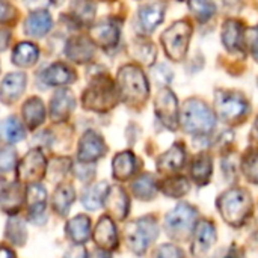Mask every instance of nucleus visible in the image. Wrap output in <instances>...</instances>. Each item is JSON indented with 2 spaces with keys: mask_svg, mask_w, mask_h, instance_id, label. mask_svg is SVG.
Listing matches in <instances>:
<instances>
[{
  "mask_svg": "<svg viewBox=\"0 0 258 258\" xmlns=\"http://www.w3.org/2000/svg\"><path fill=\"white\" fill-rule=\"evenodd\" d=\"M151 76H153V80L160 86H165L172 80V73L166 65H156L151 71Z\"/></svg>",
  "mask_w": 258,
  "mask_h": 258,
  "instance_id": "obj_43",
  "label": "nucleus"
},
{
  "mask_svg": "<svg viewBox=\"0 0 258 258\" xmlns=\"http://www.w3.org/2000/svg\"><path fill=\"white\" fill-rule=\"evenodd\" d=\"M91 36L98 45L110 48L119 41V26L113 21H101L91 29Z\"/></svg>",
  "mask_w": 258,
  "mask_h": 258,
  "instance_id": "obj_20",
  "label": "nucleus"
},
{
  "mask_svg": "<svg viewBox=\"0 0 258 258\" xmlns=\"http://www.w3.org/2000/svg\"><path fill=\"white\" fill-rule=\"evenodd\" d=\"M119 97L130 106H141L147 101L150 86L145 74L135 65H125L118 73Z\"/></svg>",
  "mask_w": 258,
  "mask_h": 258,
  "instance_id": "obj_2",
  "label": "nucleus"
},
{
  "mask_svg": "<svg viewBox=\"0 0 258 258\" xmlns=\"http://www.w3.org/2000/svg\"><path fill=\"white\" fill-rule=\"evenodd\" d=\"M0 258H15V254L11 248L0 245Z\"/></svg>",
  "mask_w": 258,
  "mask_h": 258,
  "instance_id": "obj_48",
  "label": "nucleus"
},
{
  "mask_svg": "<svg viewBox=\"0 0 258 258\" xmlns=\"http://www.w3.org/2000/svg\"><path fill=\"white\" fill-rule=\"evenodd\" d=\"M74 98L68 91H59L50 101V116L53 121H65L74 110Z\"/></svg>",
  "mask_w": 258,
  "mask_h": 258,
  "instance_id": "obj_22",
  "label": "nucleus"
},
{
  "mask_svg": "<svg viewBox=\"0 0 258 258\" xmlns=\"http://www.w3.org/2000/svg\"><path fill=\"white\" fill-rule=\"evenodd\" d=\"M63 258H88V254H86V249L82 248V246H73Z\"/></svg>",
  "mask_w": 258,
  "mask_h": 258,
  "instance_id": "obj_45",
  "label": "nucleus"
},
{
  "mask_svg": "<svg viewBox=\"0 0 258 258\" xmlns=\"http://www.w3.org/2000/svg\"><path fill=\"white\" fill-rule=\"evenodd\" d=\"M53 26V20L47 11H35L24 21V32L33 38L45 36Z\"/></svg>",
  "mask_w": 258,
  "mask_h": 258,
  "instance_id": "obj_19",
  "label": "nucleus"
},
{
  "mask_svg": "<svg viewBox=\"0 0 258 258\" xmlns=\"http://www.w3.org/2000/svg\"><path fill=\"white\" fill-rule=\"evenodd\" d=\"M107 151L104 139L97 132H86L79 142V160L82 163H92L101 159Z\"/></svg>",
  "mask_w": 258,
  "mask_h": 258,
  "instance_id": "obj_11",
  "label": "nucleus"
},
{
  "mask_svg": "<svg viewBox=\"0 0 258 258\" xmlns=\"http://www.w3.org/2000/svg\"><path fill=\"white\" fill-rule=\"evenodd\" d=\"M5 234H6V239H8L12 245H15V246L24 245L26 236H27L24 222L20 221V219H9V222H8V225H6Z\"/></svg>",
  "mask_w": 258,
  "mask_h": 258,
  "instance_id": "obj_37",
  "label": "nucleus"
},
{
  "mask_svg": "<svg viewBox=\"0 0 258 258\" xmlns=\"http://www.w3.org/2000/svg\"><path fill=\"white\" fill-rule=\"evenodd\" d=\"M221 258H242V257H240L236 251H233V249H231V251H227V252H225V254H224Z\"/></svg>",
  "mask_w": 258,
  "mask_h": 258,
  "instance_id": "obj_50",
  "label": "nucleus"
},
{
  "mask_svg": "<svg viewBox=\"0 0 258 258\" xmlns=\"http://www.w3.org/2000/svg\"><path fill=\"white\" fill-rule=\"evenodd\" d=\"M11 15H12V8L8 3H5V2L0 0V23L9 20Z\"/></svg>",
  "mask_w": 258,
  "mask_h": 258,
  "instance_id": "obj_46",
  "label": "nucleus"
},
{
  "mask_svg": "<svg viewBox=\"0 0 258 258\" xmlns=\"http://www.w3.org/2000/svg\"><path fill=\"white\" fill-rule=\"evenodd\" d=\"M165 9H166V6L162 2H151V3H147V5L141 6L139 12H138L141 26L147 32H153L163 21Z\"/></svg>",
  "mask_w": 258,
  "mask_h": 258,
  "instance_id": "obj_18",
  "label": "nucleus"
},
{
  "mask_svg": "<svg viewBox=\"0 0 258 258\" xmlns=\"http://www.w3.org/2000/svg\"><path fill=\"white\" fill-rule=\"evenodd\" d=\"M252 138L258 141V116L257 119H255V122H254V127H252Z\"/></svg>",
  "mask_w": 258,
  "mask_h": 258,
  "instance_id": "obj_51",
  "label": "nucleus"
},
{
  "mask_svg": "<svg viewBox=\"0 0 258 258\" xmlns=\"http://www.w3.org/2000/svg\"><path fill=\"white\" fill-rule=\"evenodd\" d=\"M257 83H258V80H257Z\"/></svg>",
  "mask_w": 258,
  "mask_h": 258,
  "instance_id": "obj_54",
  "label": "nucleus"
},
{
  "mask_svg": "<svg viewBox=\"0 0 258 258\" xmlns=\"http://www.w3.org/2000/svg\"><path fill=\"white\" fill-rule=\"evenodd\" d=\"M29 221L41 225L45 221V209H47V190L38 184L32 183V186L26 192Z\"/></svg>",
  "mask_w": 258,
  "mask_h": 258,
  "instance_id": "obj_12",
  "label": "nucleus"
},
{
  "mask_svg": "<svg viewBox=\"0 0 258 258\" xmlns=\"http://www.w3.org/2000/svg\"><path fill=\"white\" fill-rule=\"evenodd\" d=\"M133 195L141 201H151L157 194V183L151 174H144L138 177L132 184Z\"/></svg>",
  "mask_w": 258,
  "mask_h": 258,
  "instance_id": "obj_31",
  "label": "nucleus"
},
{
  "mask_svg": "<svg viewBox=\"0 0 258 258\" xmlns=\"http://www.w3.org/2000/svg\"><path fill=\"white\" fill-rule=\"evenodd\" d=\"M189 8L201 23L209 21L216 12V6L212 0H189Z\"/></svg>",
  "mask_w": 258,
  "mask_h": 258,
  "instance_id": "obj_38",
  "label": "nucleus"
},
{
  "mask_svg": "<svg viewBox=\"0 0 258 258\" xmlns=\"http://www.w3.org/2000/svg\"><path fill=\"white\" fill-rule=\"evenodd\" d=\"M104 206L115 219L124 221L130 210V200L122 187L113 186V187H109V192L104 200Z\"/></svg>",
  "mask_w": 258,
  "mask_h": 258,
  "instance_id": "obj_15",
  "label": "nucleus"
},
{
  "mask_svg": "<svg viewBox=\"0 0 258 258\" xmlns=\"http://www.w3.org/2000/svg\"><path fill=\"white\" fill-rule=\"evenodd\" d=\"M74 189L68 184H63V186H59L56 190H54V195H53V209L54 212L59 215V216H67L68 212H70V207L73 206L74 203Z\"/></svg>",
  "mask_w": 258,
  "mask_h": 258,
  "instance_id": "obj_33",
  "label": "nucleus"
},
{
  "mask_svg": "<svg viewBox=\"0 0 258 258\" xmlns=\"http://www.w3.org/2000/svg\"><path fill=\"white\" fill-rule=\"evenodd\" d=\"M249 45V50L254 56V59L258 62V26L257 27H251L246 32V39H245Z\"/></svg>",
  "mask_w": 258,
  "mask_h": 258,
  "instance_id": "obj_44",
  "label": "nucleus"
},
{
  "mask_svg": "<svg viewBox=\"0 0 258 258\" xmlns=\"http://www.w3.org/2000/svg\"><path fill=\"white\" fill-rule=\"evenodd\" d=\"M65 231L70 240H73L77 245H82L88 242L91 236V221L85 215H77L71 221H68Z\"/></svg>",
  "mask_w": 258,
  "mask_h": 258,
  "instance_id": "obj_27",
  "label": "nucleus"
},
{
  "mask_svg": "<svg viewBox=\"0 0 258 258\" xmlns=\"http://www.w3.org/2000/svg\"><path fill=\"white\" fill-rule=\"evenodd\" d=\"M242 171L246 180L252 184H258V148H251L242 159Z\"/></svg>",
  "mask_w": 258,
  "mask_h": 258,
  "instance_id": "obj_36",
  "label": "nucleus"
},
{
  "mask_svg": "<svg viewBox=\"0 0 258 258\" xmlns=\"http://www.w3.org/2000/svg\"><path fill=\"white\" fill-rule=\"evenodd\" d=\"M153 258H184V252L175 245L165 243L156 249Z\"/></svg>",
  "mask_w": 258,
  "mask_h": 258,
  "instance_id": "obj_41",
  "label": "nucleus"
},
{
  "mask_svg": "<svg viewBox=\"0 0 258 258\" xmlns=\"http://www.w3.org/2000/svg\"><path fill=\"white\" fill-rule=\"evenodd\" d=\"M21 113H23V119H24L26 125L33 130V128L39 127L44 122V119H45V106L38 97H32V98L24 101Z\"/></svg>",
  "mask_w": 258,
  "mask_h": 258,
  "instance_id": "obj_25",
  "label": "nucleus"
},
{
  "mask_svg": "<svg viewBox=\"0 0 258 258\" xmlns=\"http://www.w3.org/2000/svg\"><path fill=\"white\" fill-rule=\"evenodd\" d=\"M135 57L139 59L144 63H153L156 59V48L151 42H138L135 48Z\"/></svg>",
  "mask_w": 258,
  "mask_h": 258,
  "instance_id": "obj_40",
  "label": "nucleus"
},
{
  "mask_svg": "<svg viewBox=\"0 0 258 258\" xmlns=\"http://www.w3.org/2000/svg\"><path fill=\"white\" fill-rule=\"evenodd\" d=\"M177 2H183V0H177Z\"/></svg>",
  "mask_w": 258,
  "mask_h": 258,
  "instance_id": "obj_53",
  "label": "nucleus"
},
{
  "mask_svg": "<svg viewBox=\"0 0 258 258\" xmlns=\"http://www.w3.org/2000/svg\"><path fill=\"white\" fill-rule=\"evenodd\" d=\"M192 36V26L186 20L175 21L169 26L160 36V42L165 48V53L172 60H183L187 53L189 41Z\"/></svg>",
  "mask_w": 258,
  "mask_h": 258,
  "instance_id": "obj_4",
  "label": "nucleus"
},
{
  "mask_svg": "<svg viewBox=\"0 0 258 258\" xmlns=\"http://www.w3.org/2000/svg\"><path fill=\"white\" fill-rule=\"evenodd\" d=\"M156 113L162 124L169 128L175 130L178 127V109H177V98L171 89H162L154 101Z\"/></svg>",
  "mask_w": 258,
  "mask_h": 258,
  "instance_id": "obj_10",
  "label": "nucleus"
},
{
  "mask_svg": "<svg viewBox=\"0 0 258 258\" xmlns=\"http://www.w3.org/2000/svg\"><path fill=\"white\" fill-rule=\"evenodd\" d=\"M26 74L24 73H9L0 83V98L5 103H14L26 89Z\"/></svg>",
  "mask_w": 258,
  "mask_h": 258,
  "instance_id": "obj_17",
  "label": "nucleus"
},
{
  "mask_svg": "<svg viewBox=\"0 0 258 258\" xmlns=\"http://www.w3.org/2000/svg\"><path fill=\"white\" fill-rule=\"evenodd\" d=\"M186 159V150L181 144H174L166 153H163L157 160V169L163 174L177 172Z\"/></svg>",
  "mask_w": 258,
  "mask_h": 258,
  "instance_id": "obj_21",
  "label": "nucleus"
},
{
  "mask_svg": "<svg viewBox=\"0 0 258 258\" xmlns=\"http://www.w3.org/2000/svg\"><path fill=\"white\" fill-rule=\"evenodd\" d=\"M218 115L225 122L240 121L248 115L249 106L242 94L234 91H218L215 98Z\"/></svg>",
  "mask_w": 258,
  "mask_h": 258,
  "instance_id": "obj_7",
  "label": "nucleus"
},
{
  "mask_svg": "<svg viewBox=\"0 0 258 258\" xmlns=\"http://www.w3.org/2000/svg\"><path fill=\"white\" fill-rule=\"evenodd\" d=\"M116 97L113 83L107 77H100L83 92L82 103L88 110L104 112L116 104Z\"/></svg>",
  "mask_w": 258,
  "mask_h": 258,
  "instance_id": "obj_6",
  "label": "nucleus"
},
{
  "mask_svg": "<svg viewBox=\"0 0 258 258\" xmlns=\"http://www.w3.org/2000/svg\"><path fill=\"white\" fill-rule=\"evenodd\" d=\"M88 258H110V254L107 251H104V249H97Z\"/></svg>",
  "mask_w": 258,
  "mask_h": 258,
  "instance_id": "obj_49",
  "label": "nucleus"
},
{
  "mask_svg": "<svg viewBox=\"0 0 258 258\" xmlns=\"http://www.w3.org/2000/svg\"><path fill=\"white\" fill-rule=\"evenodd\" d=\"M24 189L20 183H0V209L5 213L15 215L21 210L24 203Z\"/></svg>",
  "mask_w": 258,
  "mask_h": 258,
  "instance_id": "obj_13",
  "label": "nucleus"
},
{
  "mask_svg": "<svg viewBox=\"0 0 258 258\" xmlns=\"http://www.w3.org/2000/svg\"><path fill=\"white\" fill-rule=\"evenodd\" d=\"M159 236V225L151 216L139 218L138 221L132 222L125 228V239L130 246V249L142 255L147 252L148 246L157 239Z\"/></svg>",
  "mask_w": 258,
  "mask_h": 258,
  "instance_id": "obj_5",
  "label": "nucleus"
},
{
  "mask_svg": "<svg viewBox=\"0 0 258 258\" xmlns=\"http://www.w3.org/2000/svg\"><path fill=\"white\" fill-rule=\"evenodd\" d=\"M17 154L12 148H0V172H8L14 168Z\"/></svg>",
  "mask_w": 258,
  "mask_h": 258,
  "instance_id": "obj_42",
  "label": "nucleus"
},
{
  "mask_svg": "<svg viewBox=\"0 0 258 258\" xmlns=\"http://www.w3.org/2000/svg\"><path fill=\"white\" fill-rule=\"evenodd\" d=\"M94 242L100 249L113 251L118 248V233L113 221L109 216H103L94 231Z\"/></svg>",
  "mask_w": 258,
  "mask_h": 258,
  "instance_id": "obj_16",
  "label": "nucleus"
},
{
  "mask_svg": "<svg viewBox=\"0 0 258 258\" xmlns=\"http://www.w3.org/2000/svg\"><path fill=\"white\" fill-rule=\"evenodd\" d=\"M47 174V162L41 151H29L18 165V177L21 181L38 183Z\"/></svg>",
  "mask_w": 258,
  "mask_h": 258,
  "instance_id": "obj_9",
  "label": "nucleus"
},
{
  "mask_svg": "<svg viewBox=\"0 0 258 258\" xmlns=\"http://www.w3.org/2000/svg\"><path fill=\"white\" fill-rule=\"evenodd\" d=\"M0 136L9 144H15L24 139V128L21 122L12 116L0 122Z\"/></svg>",
  "mask_w": 258,
  "mask_h": 258,
  "instance_id": "obj_34",
  "label": "nucleus"
},
{
  "mask_svg": "<svg viewBox=\"0 0 258 258\" xmlns=\"http://www.w3.org/2000/svg\"><path fill=\"white\" fill-rule=\"evenodd\" d=\"M73 9L82 21H91L95 14V6L89 0H74Z\"/></svg>",
  "mask_w": 258,
  "mask_h": 258,
  "instance_id": "obj_39",
  "label": "nucleus"
},
{
  "mask_svg": "<svg viewBox=\"0 0 258 258\" xmlns=\"http://www.w3.org/2000/svg\"><path fill=\"white\" fill-rule=\"evenodd\" d=\"M44 0H26V3H29V5H35V3H42Z\"/></svg>",
  "mask_w": 258,
  "mask_h": 258,
  "instance_id": "obj_52",
  "label": "nucleus"
},
{
  "mask_svg": "<svg viewBox=\"0 0 258 258\" xmlns=\"http://www.w3.org/2000/svg\"><path fill=\"white\" fill-rule=\"evenodd\" d=\"M94 53H95L94 44L89 39L82 38V36L71 39L67 45V56L71 60L79 62V63L91 60L94 57Z\"/></svg>",
  "mask_w": 258,
  "mask_h": 258,
  "instance_id": "obj_26",
  "label": "nucleus"
},
{
  "mask_svg": "<svg viewBox=\"0 0 258 258\" xmlns=\"http://www.w3.org/2000/svg\"><path fill=\"white\" fill-rule=\"evenodd\" d=\"M109 192V184L106 181H100L91 187H88L82 195V204L86 210H98L106 200Z\"/></svg>",
  "mask_w": 258,
  "mask_h": 258,
  "instance_id": "obj_29",
  "label": "nucleus"
},
{
  "mask_svg": "<svg viewBox=\"0 0 258 258\" xmlns=\"http://www.w3.org/2000/svg\"><path fill=\"white\" fill-rule=\"evenodd\" d=\"M38 47L30 42H20L12 51V62L18 67H32L38 60Z\"/></svg>",
  "mask_w": 258,
  "mask_h": 258,
  "instance_id": "obj_32",
  "label": "nucleus"
},
{
  "mask_svg": "<svg viewBox=\"0 0 258 258\" xmlns=\"http://www.w3.org/2000/svg\"><path fill=\"white\" fill-rule=\"evenodd\" d=\"M197 219V210L190 204H178L165 218V231L175 239H184Z\"/></svg>",
  "mask_w": 258,
  "mask_h": 258,
  "instance_id": "obj_8",
  "label": "nucleus"
},
{
  "mask_svg": "<svg viewBox=\"0 0 258 258\" xmlns=\"http://www.w3.org/2000/svg\"><path fill=\"white\" fill-rule=\"evenodd\" d=\"M218 209L222 219L231 227H240L246 222L252 210V200L246 189L233 187L224 192L218 200Z\"/></svg>",
  "mask_w": 258,
  "mask_h": 258,
  "instance_id": "obj_1",
  "label": "nucleus"
},
{
  "mask_svg": "<svg viewBox=\"0 0 258 258\" xmlns=\"http://www.w3.org/2000/svg\"><path fill=\"white\" fill-rule=\"evenodd\" d=\"M222 42L230 51H243L245 48L243 26L236 20H227L222 27Z\"/></svg>",
  "mask_w": 258,
  "mask_h": 258,
  "instance_id": "obj_23",
  "label": "nucleus"
},
{
  "mask_svg": "<svg viewBox=\"0 0 258 258\" xmlns=\"http://www.w3.org/2000/svg\"><path fill=\"white\" fill-rule=\"evenodd\" d=\"M160 190L172 198H181L189 192V181L184 177H171L160 184Z\"/></svg>",
  "mask_w": 258,
  "mask_h": 258,
  "instance_id": "obj_35",
  "label": "nucleus"
},
{
  "mask_svg": "<svg viewBox=\"0 0 258 258\" xmlns=\"http://www.w3.org/2000/svg\"><path fill=\"white\" fill-rule=\"evenodd\" d=\"M9 38H11L9 32H8V30L0 29V51H3V50L8 47V44H9Z\"/></svg>",
  "mask_w": 258,
  "mask_h": 258,
  "instance_id": "obj_47",
  "label": "nucleus"
},
{
  "mask_svg": "<svg viewBox=\"0 0 258 258\" xmlns=\"http://www.w3.org/2000/svg\"><path fill=\"white\" fill-rule=\"evenodd\" d=\"M215 242H216V228H215V225L212 222H209V221L198 222L197 227H195L194 242H192L194 255H197V257L204 255L215 245Z\"/></svg>",
  "mask_w": 258,
  "mask_h": 258,
  "instance_id": "obj_14",
  "label": "nucleus"
},
{
  "mask_svg": "<svg viewBox=\"0 0 258 258\" xmlns=\"http://www.w3.org/2000/svg\"><path fill=\"white\" fill-rule=\"evenodd\" d=\"M138 168V160L132 151H122L118 153L112 162V172L113 177L119 181L128 180Z\"/></svg>",
  "mask_w": 258,
  "mask_h": 258,
  "instance_id": "obj_24",
  "label": "nucleus"
},
{
  "mask_svg": "<svg viewBox=\"0 0 258 258\" xmlns=\"http://www.w3.org/2000/svg\"><path fill=\"white\" fill-rule=\"evenodd\" d=\"M183 128L192 135H206L215 127V115L210 107L198 98H189L180 113Z\"/></svg>",
  "mask_w": 258,
  "mask_h": 258,
  "instance_id": "obj_3",
  "label": "nucleus"
},
{
  "mask_svg": "<svg viewBox=\"0 0 258 258\" xmlns=\"http://www.w3.org/2000/svg\"><path fill=\"white\" fill-rule=\"evenodd\" d=\"M212 157L206 153H201L194 159V163L190 166V175L197 184L206 186L212 178Z\"/></svg>",
  "mask_w": 258,
  "mask_h": 258,
  "instance_id": "obj_28",
  "label": "nucleus"
},
{
  "mask_svg": "<svg viewBox=\"0 0 258 258\" xmlns=\"http://www.w3.org/2000/svg\"><path fill=\"white\" fill-rule=\"evenodd\" d=\"M44 82L48 86H60V85H67L73 80V71L62 62H56L51 63L42 74Z\"/></svg>",
  "mask_w": 258,
  "mask_h": 258,
  "instance_id": "obj_30",
  "label": "nucleus"
}]
</instances>
